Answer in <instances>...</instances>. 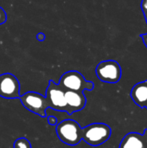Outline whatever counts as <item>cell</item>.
<instances>
[{
	"label": "cell",
	"mask_w": 147,
	"mask_h": 148,
	"mask_svg": "<svg viewBox=\"0 0 147 148\" xmlns=\"http://www.w3.org/2000/svg\"><path fill=\"white\" fill-rule=\"evenodd\" d=\"M111 127L104 123H93L81 128V140L93 147L107 142L111 136Z\"/></svg>",
	"instance_id": "1"
},
{
	"label": "cell",
	"mask_w": 147,
	"mask_h": 148,
	"mask_svg": "<svg viewBox=\"0 0 147 148\" xmlns=\"http://www.w3.org/2000/svg\"><path fill=\"white\" fill-rule=\"evenodd\" d=\"M36 39L40 42H42L44 39H45V34L42 33V32H39L37 35H36Z\"/></svg>",
	"instance_id": "14"
},
{
	"label": "cell",
	"mask_w": 147,
	"mask_h": 148,
	"mask_svg": "<svg viewBox=\"0 0 147 148\" xmlns=\"http://www.w3.org/2000/svg\"><path fill=\"white\" fill-rule=\"evenodd\" d=\"M13 148H31V145L26 138H18L14 141Z\"/></svg>",
	"instance_id": "11"
},
{
	"label": "cell",
	"mask_w": 147,
	"mask_h": 148,
	"mask_svg": "<svg viewBox=\"0 0 147 148\" xmlns=\"http://www.w3.org/2000/svg\"><path fill=\"white\" fill-rule=\"evenodd\" d=\"M119 148H146L143 134L129 133L121 140Z\"/></svg>",
	"instance_id": "10"
},
{
	"label": "cell",
	"mask_w": 147,
	"mask_h": 148,
	"mask_svg": "<svg viewBox=\"0 0 147 148\" xmlns=\"http://www.w3.org/2000/svg\"><path fill=\"white\" fill-rule=\"evenodd\" d=\"M98 79L107 83H117L121 78V68L118 62L106 60L101 62L95 68Z\"/></svg>",
	"instance_id": "5"
},
{
	"label": "cell",
	"mask_w": 147,
	"mask_h": 148,
	"mask_svg": "<svg viewBox=\"0 0 147 148\" xmlns=\"http://www.w3.org/2000/svg\"><path fill=\"white\" fill-rule=\"evenodd\" d=\"M48 123L51 126H55L57 124V118L53 116V115H50L48 117Z\"/></svg>",
	"instance_id": "13"
},
{
	"label": "cell",
	"mask_w": 147,
	"mask_h": 148,
	"mask_svg": "<svg viewBox=\"0 0 147 148\" xmlns=\"http://www.w3.org/2000/svg\"><path fill=\"white\" fill-rule=\"evenodd\" d=\"M20 95L17 78L10 73L0 75V96L5 99H19Z\"/></svg>",
	"instance_id": "7"
},
{
	"label": "cell",
	"mask_w": 147,
	"mask_h": 148,
	"mask_svg": "<svg viewBox=\"0 0 147 148\" xmlns=\"http://www.w3.org/2000/svg\"><path fill=\"white\" fill-rule=\"evenodd\" d=\"M64 94L65 90L50 80L45 94V97L49 103V108L57 111H64L68 114V108Z\"/></svg>",
	"instance_id": "6"
},
{
	"label": "cell",
	"mask_w": 147,
	"mask_h": 148,
	"mask_svg": "<svg viewBox=\"0 0 147 148\" xmlns=\"http://www.w3.org/2000/svg\"><path fill=\"white\" fill-rule=\"evenodd\" d=\"M65 100L68 105V114L71 115L75 112H78L84 108L87 103V99L83 92L65 90Z\"/></svg>",
	"instance_id": "8"
},
{
	"label": "cell",
	"mask_w": 147,
	"mask_h": 148,
	"mask_svg": "<svg viewBox=\"0 0 147 148\" xmlns=\"http://www.w3.org/2000/svg\"><path fill=\"white\" fill-rule=\"evenodd\" d=\"M58 85L64 90H72L83 92L84 90H93L94 83L87 81L84 76L76 70H70L64 73L60 80Z\"/></svg>",
	"instance_id": "3"
},
{
	"label": "cell",
	"mask_w": 147,
	"mask_h": 148,
	"mask_svg": "<svg viewBox=\"0 0 147 148\" xmlns=\"http://www.w3.org/2000/svg\"><path fill=\"white\" fill-rule=\"evenodd\" d=\"M19 100L27 110L41 117H47V110L49 108L46 97L42 95L29 91L20 95Z\"/></svg>",
	"instance_id": "4"
},
{
	"label": "cell",
	"mask_w": 147,
	"mask_h": 148,
	"mask_svg": "<svg viewBox=\"0 0 147 148\" xmlns=\"http://www.w3.org/2000/svg\"><path fill=\"white\" fill-rule=\"evenodd\" d=\"M140 37L142 38V40H143V42H144L145 45L146 46V48H147V33L140 35Z\"/></svg>",
	"instance_id": "15"
},
{
	"label": "cell",
	"mask_w": 147,
	"mask_h": 148,
	"mask_svg": "<svg viewBox=\"0 0 147 148\" xmlns=\"http://www.w3.org/2000/svg\"><path fill=\"white\" fill-rule=\"evenodd\" d=\"M131 98L133 102L143 108L147 103V80L135 84L131 90Z\"/></svg>",
	"instance_id": "9"
},
{
	"label": "cell",
	"mask_w": 147,
	"mask_h": 148,
	"mask_svg": "<svg viewBox=\"0 0 147 148\" xmlns=\"http://www.w3.org/2000/svg\"><path fill=\"white\" fill-rule=\"evenodd\" d=\"M59 140L68 146H76L81 140V127L74 120L67 119L56 125Z\"/></svg>",
	"instance_id": "2"
},
{
	"label": "cell",
	"mask_w": 147,
	"mask_h": 148,
	"mask_svg": "<svg viewBox=\"0 0 147 148\" xmlns=\"http://www.w3.org/2000/svg\"><path fill=\"white\" fill-rule=\"evenodd\" d=\"M145 108H146V109H147V103H146V105L145 106Z\"/></svg>",
	"instance_id": "17"
},
{
	"label": "cell",
	"mask_w": 147,
	"mask_h": 148,
	"mask_svg": "<svg viewBox=\"0 0 147 148\" xmlns=\"http://www.w3.org/2000/svg\"><path fill=\"white\" fill-rule=\"evenodd\" d=\"M6 19H7L6 13L3 10V9L0 7V25L3 24V23H4L6 22Z\"/></svg>",
	"instance_id": "12"
},
{
	"label": "cell",
	"mask_w": 147,
	"mask_h": 148,
	"mask_svg": "<svg viewBox=\"0 0 147 148\" xmlns=\"http://www.w3.org/2000/svg\"><path fill=\"white\" fill-rule=\"evenodd\" d=\"M143 136H144V139H145V142H146V146L147 148V128L145 130V132H144V134H143Z\"/></svg>",
	"instance_id": "16"
}]
</instances>
